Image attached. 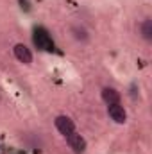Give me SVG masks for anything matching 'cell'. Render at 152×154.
I'll use <instances>...</instances> for the list:
<instances>
[{"mask_svg":"<svg viewBox=\"0 0 152 154\" xmlns=\"http://www.w3.org/2000/svg\"><path fill=\"white\" fill-rule=\"evenodd\" d=\"M65 140H66V145L75 154H81L86 151V140H84V136L81 133H77V129L74 133H70L68 136H65Z\"/></svg>","mask_w":152,"mask_h":154,"instance_id":"cell-2","label":"cell"},{"mask_svg":"<svg viewBox=\"0 0 152 154\" xmlns=\"http://www.w3.org/2000/svg\"><path fill=\"white\" fill-rule=\"evenodd\" d=\"M13 54H14V57H16L20 63H23V65H31L32 59H34L32 50H31L25 43H16V45L13 47Z\"/></svg>","mask_w":152,"mask_h":154,"instance_id":"cell-3","label":"cell"},{"mask_svg":"<svg viewBox=\"0 0 152 154\" xmlns=\"http://www.w3.org/2000/svg\"><path fill=\"white\" fill-rule=\"evenodd\" d=\"M108 115H109V118L113 120L114 124H120V125H122V124L127 122V111H125V108H123L120 102L108 106Z\"/></svg>","mask_w":152,"mask_h":154,"instance_id":"cell-4","label":"cell"},{"mask_svg":"<svg viewBox=\"0 0 152 154\" xmlns=\"http://www.w3.org/2000/svg\"><path fill=\"white\" fill-rule=\"evenodd\" d=\"M72 34H74V38L77 39V41H88L90 39V34H88V31L82 27V25H74L72 27Z\"/></svg>","mask_w":152,"mask_h":154,"instance_id":"cell-7","label":"cell"},{"mask_svg":"<svg viewBox=\"0 0 152 154\" xmlns=\"http://www.w3.org/2000/svg\"><path fill=\"white\" fill-rule=\"evenodd\" d=\"M54 125H56V129H57L63 136H68L70 133L75 131V122H74L68 115H57L54 118Z\"/></svg>","mask_w":152,"mask_h":154,"instance_id":"cell-1","label":"cell"},{"mask_svg":"<svg viewBox=\"0 0 152 154\" xmlns=\"http://www.w3.org/2000/svg\"><path fill=\"white\" fill-rule=\"evenodd\" d=\"M100 99L109 106V104H116V102L122 100V93L116 88H113V86H104L100 90Z\"/></svg>","mask_w":152,"mask_h":154,"instance_id":"cell-5","label":"cell"},{"mask_svg":"<svg viewBox=\"0 0 152 154\" xmlns=\"http://www.w3.org/2000/svg\"><path fill=\"white\" fill-rule=\"evenodd\" d=\"M140 36L145 41H152V20L150 18H145L140 23Z\"/></svg>","mask_w":152,"mask_h":154,"instance_id":"cell-6","label":"cell"}]
</instances>
